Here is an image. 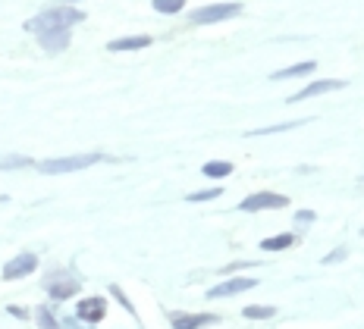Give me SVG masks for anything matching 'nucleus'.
<instances>
[{
  "label": "nucleus",
  "instance_id": "4",
  "mask_svg": "<svg viewBox=\"0 0 364 329\" xmlns=\"http://www.w3.org/2000/svg\"><path fill=\"white\" fill-rule=\"evenodd\" d=\"M44 292L54 298V301H66V298H73L75 292H79V276H75L73 270L50 273V276L44 279Z\"/></svg>",
  "mask_w": 364,
  "mask_h": 329
},
{
  "label": "nucleus",
  "instance_id": "10",
  "mask_svg": "<svg viewBox=\"0 0 364 329\" xmlns=\"http://www.w3.org/2000/svg\"><path fill=\"white\" fill-rule=\"evenodd\" d=\"M220 323L217 313H170V326L173 329H204V326H214Z\"/></svg>",
  "mask_w": 364,
  "mask_h": 329
},
{
  "label": "nucleus",
  "instance_id": "21",
  "mask_svg": "<svg viewBox=\"0 0 364 329\" xmlns=\"http://www.w3.org/2000/svg\"><path fill=\"white\" fill-rule=\"evenodd\" d=\"M35 320H38V326H41V329H63V326H60L57 320H54V313H50L48 308H38V311H35Z\"/></svg>",
  "mask_w": 364,
  "mask_h": 329
},
{
  "label": "nucleus",
  "instance_id": "3",
  "mask_svg": "<svg viewBox=\"0 0 364 329\" xmlns=\"http://www.w3.org/2000/svg\"><path fill=\"white\" fill-rule=\"evenodd\" d=\"M242 13V4H208L198 6L195 13H188V22L192 26H214V22H226V19H236Z\"/></svg>",
  "mask_w": 364,
  "mask_h": 329
},
{
  "label": "nucleus",
  "instance_id": "12",
  "mask_svg": "<svg viewBox=\"0 0 364 329\" xmlns=\"http://www.w3.org/2000/svg\"><path fill=\"white\" fill-rule=\"evenodd\" d=\"M151 41H154L151 35H126V38H113V41L107 44V50L110 53H132V50L151 48Z\"/></svg>",
  "mask_w": 364,
  "mask_h": 329
},
{
  "label": "nucleus",
  "instance_id": "16",
  "mask_svg": "<svg viewBox=\"0 0 364 329\" xmlns=\"http://www.w3.org/2000/svg\"><path fill=\"white\" fill-rule=\"evenodd\" d=\"M299 242L292 232H283V235H273V239H264L261 242V251H286V248H292V244Z\"/></svg>",
  "mask_w": 364,
  "mask_h": 329
},
{
  "label": "nucleus",
  "instance_id": "15",
  "mask_svg": "<svg viewBox=\"0 0 364 329\" xmlns=\"http://www.w3.org/2000/svg\"><path fill=\"white\" fill-rule=\"evenodd\" d=\"M236 166L230 163V160H208V163L201 166V173L208 176V179H226V176H232Z\"/></svg>",
  "mask_w": 364,
  "mask_h": 329
},
{
  "label": "nucleus",
  "instance_id": "20",
  "mask_svg": "<svg viewBox=\"0 0 364 329\" xmlns=\"http://www.w3.org/2000/svg\"><path fill=\"white\" fill-rule=\"evenodd\" d=\"M223 195V188H204V191H192V195L186 198L188 204H204V201H214V198Z\"/></svg>",
  "mask_w": 364,
  "mask_h": 329
},
{
  "label": "nucleus",
  "instance_id": "2",
  "mask_svg": "<svg viewBox=\"0 0 364 329\" xmlns=\"http://www.w3.org/2000/svg\"><path fill=\"white\" fill-rule=\"evenodd\" d=\"M104 160H110V157H107V154H97V151H91V154H73V157L41 160V163H35V170L44 173V176H66V173L88 170V166H95V163H104Z\"/></svg>",
  "mask_w": 364,
  "mask_h": 329
},
{
  "label": "nucleus",
  "instance_id": "25",
  "mask_svg": "<svg viewBox=\"0 0 364 329\" xmlns=\"http://www.w3.org/2000/svg\"><path fill=\"white\" fill-rule=\"evenodd\" d=\"M346 257V248H339V251H333V254L323 257V264H336V260H343Z\"/></svg>",
  "mask_w": 364,
  "mask_h": 329
},
{
  "label": "nucleus",
  "instance_id": "17",
  "mask_svg": "<svg viewBox=\"0 0 364 329\" xmlns=\"http://www.w3.org/2000/svg\"><path fill=\"white\" fill-rule=\"evenodd\" d=\"M151 10L161 13V16H176L186 10V0H151Z\"/></svg>",
  "mask_w": 364,
  "mask_h": 329
},
{
  "label": "nucleus",
  "instance_id": "18",
  "mask_svg": "<svg viewBox=\"0 0 364 329\" xmlns=\"http://www.w3.org/2000/svg\"><path fill=\"white\" fill-rule=\"evenodd\" d=\"M242 313H245L248 320H270L273 313H277V308H270V304H248Z\"/></svg>",
  "mask_w": 364,
  "mask_h": 329
},
{
  "label": "nucleus",
  "instance_id": "27",
  "mask_svg": "<svg viewBox=\"0 0 364 329\" xmlns=\"http://www.w3.org/2000/svg\"><path fill=\"white\" fill-rule=\"evenodd\" d=\"M60 4H70V6H75V4H79V0H60Z\"/></svg>",
  "mask_w": 364,
  "mask_h": 329
},
{
  "label": "nucleus",
  "instance_id": "7",
  "mask_svg": "<svg viewBox=\"0 0 364 329\" xmlns=\"http://www.w3.org/2000/svg\"><path fill=\"white\" fill-rule=\"evenodd\" d=\"M346 88L343 79H314L311 85H305L301 91H295L289 97V104H301V101H311V97H321V95H330V91H339Z\"/></svg>",
  "mask_w": 364,
  "mask_h": 329
},
{
  "label": "nucleus",
  "instance_id": "23",
  "mask_svg": "<svg viewBox=\"0 0 364 329\" xmlns=\"http://www.w3.org/2000/svg\"><path fill=\"white\" fill-rule=\"evenodd\" d=\"M110 295H113V298H117V301H119V304H123V308H126V311H132V304H129V298H126L123 292H119V288H117V286H110Z\"/></svg>",
  "mask_w": 364,
  "mask_h": 329
},
{
  "label": "nucleus",
  "instance_id": "26",
  "mask_svg": "<svg viewBox=\"0 0 364 329\" xmlns=\"http://www.w3.org/2000/svg\"><path fill=\"white\" fill-rule=\"evenodd\" d=\"M295 220H299V223H314V213H311V210H301Z\"/></svg>",
  "mask_w": 364,
  "mask_h": 329
},
{
  "label": "nucleus",
  "instance_id": "19",
  "mask_svg": "<svg viewBox=\"0 0 364 329\" xmlns=\"http://www.w3.org/2000/svg\"><path fill=\"white\" fill-rule=\"evenodd\" d=\"M22 166H35V160L32 157H22V154L0 157V170H22Z\"/></svg>",
  "mask_w": 364,
  "mask_h": 329
},
{
  "label": "nucleus",
  "instance_id": "9",
  "mask_svg": "<svg viewBox=\"0 0 364 329\" xmlns=\"http://www.w3.org/2000/svg\"><path fill=\"white\" fill-rule=\"evenodd\" d=\"M38 270V257L32 254V251H26V254H16L10 260V264L4 266V279H26V276H32V273Z\"/></svg>",
  "mask_w": 364,
  "mask_h": 329
},
{
  "label": "nucleus",
  "instance_id": "1",
  "mask_svg": "<svg viewBox=\"0 0 364 329\" xmlns=\"http://www.w3.org/2000/svg\"><path fill=\"white\" fill-rule=\"evenodd\" d=\"M85 22V13L79 6H70V4H57V6H44L41 13H35L32 19H26V32H50V28H73V26H82Z\"/></svg>",
  "mask_w": 364,
  "mask_h": 329
},
{
  "label": "nucleus",
  "instance_id": "8",
  "mask_svg": "<svg viewBox=\"0 0 364 329\" xmlns=\"http://www.w3.org/2000/svg\"><path fill=\"white\" fill-rule=\"evenodd\" d=\"M70 32L73 28H50V32H38L35 35V41H38V48H41L44 53H63L66 48H70Z\"/></svg>",
  "mask_w": 364,
  "mask_h": 329
},
{
  "label": "nucleus",
  "instance_id": "14",
  "mask_svg": "<svg viewBox=\"0 0 364 329\" xmlns=\"http://www.w3.org/2000/svg\"><path fill=\"white\" fill-rule=\"evenodd\" d=\"M308 119H289V122H277V126H264V129H252L248 139H264V135H277V132H289V129L305 126Z\"/></svg>",
  "mask_w": 364,
  "mask_h": 329
},
{
  "label": "nucleus",
  "instance_id": "11",
  "mask_svg": "<svg viewBox=\"0 0 364 329\" xmlns=\"http://www.w3.org/2000/svg\"><path fill=\"white\" fill-rule=\"evenodd\" d=\"M248 288H257V279H252V276H236V279H226V282H220V286L208 288V298H232V295L248 292Z\"/></svg>",
  "mask_w": 364,
  "mask_h": 329
},
{
  "label": "nucleus",
  "instance_id": "6",
  "mask_svg": "<svg viewBox=\"0 0 364 329\" xmlns=\"http://www.w3.org/2000/svg\"><path fill=\"white\" fill-rule=\"evenodd\" d=\"M104 313H107V298L101 295H91V298H82L79 304H75V317L82 320V323H101Z\"/></svg>",
  "mask_w": 364,
  "mask_h": 329
},
{
  "label": "nucleus",
  "instance_id": "5",
  "mask_svg": "<svg viewBox=\"0 0 364 329\" xmlns=\"http://www.w3.org/2000/svg\"><path fill=\"white\" fill-rule=\"evenodd\" d=\"M289 207V198L286 195H277V191H255L248 195L245 201L239 204L242 213H261V210H283Z\"/></svg>",
  "mask_w": 364,
  "mask_h": 329
},
{
  "label": "nucleus",
  "instance_id": "24",
  "mask_svg": "<svg viewBox=\"0 0 364 329\" xmlns=\"http://www.w3.org/2000/svg\"><path fill=\"white\" fill-rule=\"evenodd\" d=\"M6 313H13V317H16V320H28V311L16 308V304H10V308H6Z\"/></svg>",
  "mask_w": 364,
  "mask_h": 329
},
{
  "label": "nucleus",
  "instance_id": "22",
  "mask_svg": "<svg viewBox=\"0 0 364 329\" xmlns=\"http://www.w3.org/2000/svg\"><path fill=\"white\" fill-rule=\"evenodd\" d=\"M63 329H95L91 323H82L79 317H66V323H63Z\"/></svg>",
  "mask_w": 364,
  "mask_h": 329
},
{
  "label": "nucleus",
  "instance_id": "13",
  "mask_svg": "<svg viewBox=\"0 0 364 329\" xmlns=\"http://www.w3.org/2000/svg\"><path fill=\"white\" fill-rule=\"evenodd\" d=\"M317 70L314 60H305V63H295V66H286V70H277L270 75L273 82H286V79H301V75H311Z\"/></svg>",
  "mask_w": 364,
  "mask_h": 329
}]
</instances>
